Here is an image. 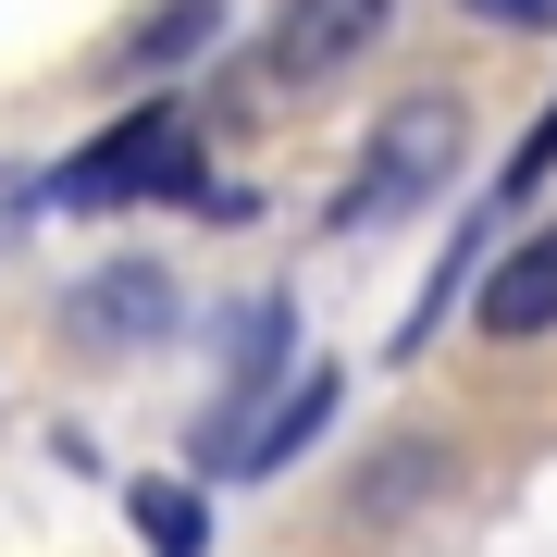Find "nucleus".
Here are the masks:
<instances>
[{
    "instance_id": "8",
    "label": "nucleus",
    "mask_w": 557,
    "mask_h": 557,
    "mask_svg": "<svg viewBox=\"0 0 557 557\" xmlns=\"http://www.w3.org/2000/svg\"><path fill=\"white\" fill-rule=\"evenodd\" d=\"M124 508H137L149 557H199V545H211V508L186 496V483H124Z\"/></svg>"
},
{
    "instance_id": "4",
    "label": "nucleus",
    "mask_w": 557,
    "mask_h": 557,
    "mask_svg": "<svg viewBox=\"0 0 557 557\" xmlns=\"http://www.w3.org/2000/svg\"><path fill=\"white\" fill-rule=\"evenodd\" d=\"M174 322H186V298H174L161 260H112V273L75 298V335L87 347H149V335H174Z\"/></svg>"
},
{
    "instance_id": "3",
    "label": "nucleus",
    "mask_w": 557,
    "mask_h": 557,
    "mask_svg": "<svg viewBox=\"0 0 557 557\" xmlns=\"http://www.w3.org/2000/svg\"><path fill=\"white\" fill-rule=\"evenodd\" d=\"M384 25H397V0H285L273 38H260V75L273 87H322V75H347Z\"/></svg>"
},
{
    "instance_id": "1",
    "label": "nucleus",
    "mask_w": 557,
    "mask_h": 557,
    "mask_svg": "<svg viewBox=\"0 0 557 557\" xmlns=\"http://www.w3.org/2000/svg\"><path fill=\"white\" fill-rule=\"evenodd\" d=\"M186 186H199V124L174 100H137L124 124H100V137L50 174V199L62 211H124V199H186Z\"/></svg>"
},
{
    "instance_id": "7",
    "label": "nucleus",
    "mask_w": 557,
    "mask_h": 557,
    "mask_svg": "<svg viewBox=\"0 0 557 557\" xmlns=\"http://www.w3.org/2000/svg\"><path fill=\"white\" fill-rule=\"evenodd\" d=\"M322 421H335V372H298V397H285V409L248 434V458H236V471H285V458L322 434Z\"/></svg>"
},
{
    "instance_id": "6",
    "label": "nucleus",
    "mask_w": 557,
    "mask_h": 557,
    "mask_svg": "<svg viewBox=\"0 0 557 557\" xmlns=\"http://www.w3.org/2000/svg\"><path fill=\"white\" fill-rule=\"evenodd\" d=\"M223 38V0H161V13H137V38H124V75H161V62H199Z\"/></svg>"
},
{
    "instance_id": "2",
    "label": "nucleus",
    "mask_w": 557,
    "mask_h": 557,
    "mask_svg": "<svg viewBox=\"0 0 557 557\" xmlns=\"http://www.w3.org/2000/svg\"><path fill=\"white\" fill-rule=\"evenodd\" d=\"M458 137H471V124H458V100H397V112H384V137L359 149V186L335 199V236H372V223L421 211V199L458 174Z\"/></svg>"
},
{
    "instance_id": "9",
    "label": "nucleus",
    "mask_w": 557,
    "mask_h": 557,
    "mask_svg": "<svg viewBox=\"0 0 557 557\" xmlns=\"http://www.w3.org/2000/svg\"><path fill=\"white\" fill-rule=\"evenodd\" d=\"M545 174H557V100L533 112V137H520V149H508V174H496V186H483V199H496V211H520V199H533V186H545Z\"/></svg>"
},
{
    "instance_id": "5",
    "label": "nucleus",
    "mask_w": 557,
    "mask_h": 557,
    "mask_svg": "<svg viewBox=\"0 0 557 557\" xmlns=\"http://www.w3.org/2000/svg\"><path fill=\"white\" fill-rule=\"evenodd\" d=\"M471 322L496 347H520V335H557V223H533L496 273H483V298H471Z\"/></svg>"
},
{
    "instance_id": "10",
    "label": "nucleus",
    "mask_w": 557,
    "mask_h": 557,
    "mask_svg": "<svg viewBox=\"0 0 557 557\" xmlns=\"http://www.w3.org/2000/svg\"><path fill=\"white\" fill-rule=\"evenodd\" d=\"M458 13H471V25H508V38H545L557 0H458Z\"/></svg>"
}]
</instances>
